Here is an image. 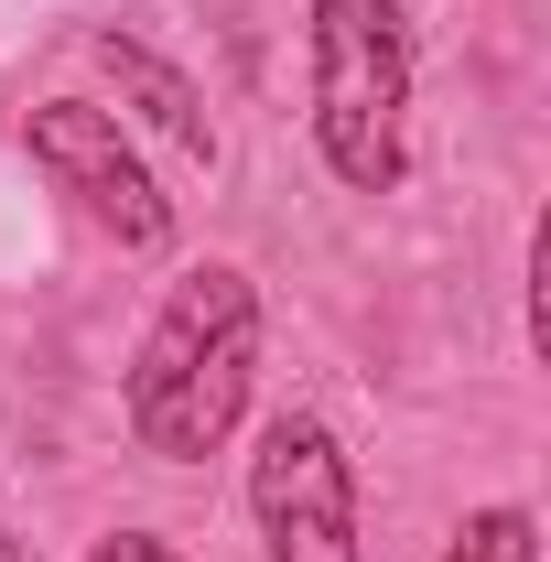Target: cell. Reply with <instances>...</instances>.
<instances>
[{
	"instance_id": "6da1fadb",
	"label": "cell",
	"mask_w": 551,
	"mask_h": 562,
	"mask_svg": "<svg viewBox=\"0 0 551 562\" xmlns=\"http://www.w3.org/2000/svg\"><path fill=\"white\" fill-rule=\"evenodd\" d=\"M249 390H260V281L238 260H195L131 347V379H120L131 443L162 465H206L249 422Z\"/></svg>"
},
{
	"instance_id": "7a4b0ae2",
	"label": "cell",
	"mask_w": 551,
	"mask_h": 562,
	"mask_svg": "<svg viewBox=\"0 0 551 562\" xmlns=\"http://www.w3.org/2000/svg\"><path fill=\"white\" fill-rule=\"evenodd\" d=\"M314 151L346 195H390L412 173V11L401 0H314L303 22Z\"/></svg>"
},
{
	"instance_id": "3957f363",
	"label": "cell",
	"mask_w": 551,
	"mask_h": 562,
	"mask_svg": "<svg viewBox=\"0 0 551 562\" xmlns=\"http://www.w3.org/2000/svg\"><path fill=\"white\" fill-rule=\"evenodd\" d=\"M249 519L271 562H357V465H346L336 422L271 412L249 443Z\"/></svg>"
},
{
	"instance_id": "277c9868",
	"label": "cell",
	"mask_w": 551,
	"mask_h": 562,
	"mask_svg": "<svg viewBox=\"0 0 551 562\" xmlns=\"http://www.w3.org/2000/svg\"><path fill=\"white\" fill-rule=\"evenodd\" d=\"M22 140H33V162H44L120 249H140V260L173 249V195L151 184V162L131 151V120H120V109H98V98H44V109L22 120Z\"/></svg>"
},
{
	"instance_id": "5b68a950",
	"label": "cell",
	"mask_w": 551,
	"mask_h": 562,
	"mask_svg": "<svg viewBox=\"0 0 551 562\" xmlns=\"http://www.w3.org/2000/svg\"><path fill=\"white\" fill-rule=\"evenodd\" d=\"M98 66L120 76V109H131L151 140H173L184 162H216V120H206V98H195L184 66H162L140 33H98Z\"/></svg>"
},
{
	"instance_id": "8992f818",
	"label": "cell",
	"mask_w": 551,
	"mask_h": 562,
	"mask_svg": "<svg viewBox=\"0 0 551 562\" xmlns=\"http://www.w3.org/2000/svg\"><path fill=\"white\" fill-rule=\"evenodd\" d=\"M443 562H541V530H530V508H476L454 541H443Z\"/></svg>"
},
{
	"instance_id": "52a82bcc",
	"label": "cell",
	"mask_w": 551,
	"mask_h": 562,
	"mask_svg": "<svg viewBox=\"0 0 551 562\" xmlns=\"http://www.w3.org/2000/svg\"><path fill=\"white\" fill-rule=\"evenodd\" d=\"M87 562H184V552H173V541H151V530H109Z\"/></svg>"
},
{
	"instance_id": "ba28073f",
	"label": "cell",
	"mask_w": 551,
	"mask_h": 562,
	"mask_svg": "<svg viewBox=\"0 0 551 562\" xmlns=\"http://www.w3.org/2000/svg\"><path fill=\"white\" fill-rule=\"evenodd\" d=\"M0 562H33V552H22V541H11V519H0Z\"/></svg>"
}]
</instances>
